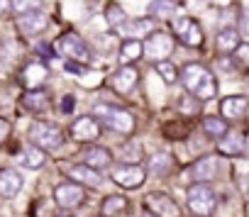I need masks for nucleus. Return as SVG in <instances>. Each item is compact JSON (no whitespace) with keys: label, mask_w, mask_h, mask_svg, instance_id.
Masks as SVG:
<instances>
[{"label":"nucleus","mask_w":249,"mask_h":217,"mask_svg":"<svg viewBox=\"0 0 249 217\" xmlns=\"http://www.w3.org/2000/svg\"><path fill=\"white\" fill-rule=\"evenodd\" d=\"M181 81H183L186 90H188L191 95H196L198 100H210V98H215V93H217V81H215V76H213L205 66H200V64H188V66H183Z\"/></svg>","instance_id":"1"},{"label":"nucleus","mask_w":249,"mask_h":217,"mask_svg":"<svg viewBox=\"0 0 249 217\" xmlns=\"http://www.w3.org/2000/svg\"><path fill=\"white\" fill-rule=\"evenodd\" d=\"M93 117L103 125H107L110 130H115L117 134H132L135 132V117L132 113L122 110V107H115V105H98Z\"/></svg>","instance_id":"2"},{"label":"nucleus","mask_w":249,"mask_h":217,"mask_svg":"<svg viewBox=\"0 0 249 217\" xmlns=\"http://www.w3.org/2000/svg\"><path fill=\"white\" fill-rule=\"evenodd\" d=\"M54 47H56L54 51L61 54V56H66L69 61H76V64H88L90 61V49H88V44L76 32H66L64 37L56 39Z\"/></svg>","instance_id":"3"},{"label":"nucleus","mask_w":249,"mask_h":217,"mask_svg":"<svg viewBox=\"0 0 249 217\" xmlns=\"http://www.w3.org/2000/svg\"><path fill=\"white\" fill-rule=\"evenodd\" d=\"M30 139L35 142V147H39L42 151H56L64 144V134L59 127L49 125V122H35L30 127Z\"/></svg>","instance_id":"4"},{"label":"nucleus","mask_w":249,"mask_h":217,"mask_svg":"<svg viewBox=\"0 0 249 217\" xmlns=\"http://www.w3.org/2000/svg\"><path fill=\"white\" fill-rule=\"evenodd\" d=\"M171 51H174V39L166 32H152L144 42V56L157 61V64L166 61L171 56Z\"/></svg>","instance_id":"5"},{"label":"nucleus","mask_w":249,"mask_h":217,"mask_svg":"<svg viewBox=\"0 0 249 217\" xmlns=\"http://www.w3.org/2000/svg\"><path fill=\"white\" fill-rule=\"evenodd\" d=\"M213 207H215V193L205 183H198V185H193L188 190V210L193 215L205 217V215L213 212Z\"/></svg>","instance_id":"6"},{"label":"nucleus","mask_w":249,"mask_h":217,"mask_svg":"<svg viewBox=\"0 0 249 217\" xmlns=\"http://www.w3.org/2000/svg\"><path fill=\"white\" fill-rule=\"evenodd\" d=\"M147 178V171L137 164H124V166H117L112 168V181L120 185V188H140Z\"/></svg>","instance_id":"7"},{"label":"nucleus","mask_w":249,"mask_h":217,"mask_svg":"<svg viewBox=\"0 0 249 217\" xmlns=\"http://www.w3.org/2000/svg\"><path fill=\"white\" fill-rule=\"evenodd\" d=\"M174 32L186 47H193V49L203 47V30L193 17H178L174 22Z\"/></svg>","instance_id":"8"},{"label":"nucleus","mask_w":249,"mask_h":217,"mask_svg":"<svg viewBox=\"0 0 249 217\" xmlns=\"http://www.w3.org/2000/svg\"><path fill=\"white\" fill-rule=\"evenodd\" d=\"M147 210L157 217H181V207L176 205V200L159 190L147 195Z\"/></svg>","instance_id":"9"},{"label":"nucleus","mask_w":249,"mask_h":217,"mask_svg":"<svg viewBox=\"0 0 249 217\" xmlns=\"http://www.w3.org/2000/svg\"><path fill=\"white\" fill-rule=\"evenodd\" d=\"M217 171H220V159L217 156H200L198 161L191 164L188 178L196 181V183H208L217 176Z\"/></svg>","instance_id":"10"},{"label":"nucleus","mask_w":249,"mask_h":217,"mask_svg":"<svg viewBox=\"0 0 249 217\" xmlns=\"http://www.w3.org/2000/svg\"><path fill=\"white\" fill-rule=\"evenodd\" d=\"M83 198H86V190L78 183H61L54 188V202L59 207H66V210L78 207L83 202Z\"/></svg>","instance_id":"11"},{"label":"nucleus","mask_w":249,"mask_h":217,"mask_svg":"<svg viewBox=\"0 0 249 217\" xmlns=\"http://www.w3.org/2000/svg\"><path fill=\"white\" fill-rule=\"evenodd\" d=\"M137 81H140L137 68H132V66H122V68H117V71L110 76V88H112L117 95H130V93L135 90Z\"/></svg>","instance_id":"12"},{"label":"nucleus","mask_w":249,"mask_h":217,"mask_svg":"<svg viewBox=\"0 0 249 217\" xmlns=\"http://www.w3.org/2000/svg\"><path fill=\"white\" fill-rule=\"evenodd\" d=\"M71 137L76 142H93L100 137V122L93 115H81L71 125Z\"/></svg>","instance_id":"13"},{"label":"nucleus","mask_w":249,"mask_h":217,"mask_svg":"<svg viewBox=\"0 0 249 217\" xmlns=\"http://www.w3.org/2000/svg\"><path fill=\"white\" fill-rule=\"evenodd\" d=\"M247 107H249V100L244 95H230L220 102V113H222V120H242L247 115Z\"/></svg>","instance_id":"14"},{"label":"nucleus","mask_w":249,"mask_h":217,"mask_svg":"<svg viewBox=\"0 0 249 217\" xmlns=\"http://www.w3.org/2000/svg\"><path fill=\"white\" fill-rule=\"evenodd\" d=\"M18 27H20L22 34L35 37V34H42V32L49 27V17H47L42 10H37V13H30V15L18 17Z\"/></svg>","instance_id":"15"},{"label":"nucleus","mask_w":249,"mask_h":217,"mask_svg":"<svg viewBox=\"0 0 249 217\" xmlns=\"http://www.w3.org/2000/svg\"><path fill=\"white\" fill-rule=\"evenodd\" d=\"M22 173L15 168H3L0 171V198H15L22 190Z\"/></svg>","instance_id":"16"},{"label":"nucleus","mask_w":249,"mask_h":217,"mask_svg":"<svg viewBox=\"0 0 249 217\" xmlns=\"http://www.w3.org/2000/svg\"><path fill=\"white\" fill-rule=\"evenodd\" d=\"M47 76H49L47 66L39 64V61H35V64H27V66H25V71H22V83H25L30 90H39V85L47 81Z\"/></svg>","instance_id":"17"},{"label":"nucleus","mask_w":249,"mask_h":217,"mask_svg":"<svg viewBox=\"0 0 249 217\" xmlns=\"http://www.w3.org/2000/svg\"><path fill=\"white\" fill-rule=\"evenodd\" d=\"M66 173L71 176V181H73V183H86V185H100V183H103L100 171H95V168H90V166H86V164L71 166Z\"/></svg>","instance_id":"18"},{"label":"nucleus","mask_w":249,"mask_h":217,"mask_svg":"<svg viewBox=\"0 0 249 217\" xmlns=\"http://www.w3.org/2000/svg\"><path fill=\"white\" fill-rule=\"evenodd\" d=\"M152 17H137V20H127L120 30L127 34V39H140V37H149L152 34Z\"/></svg>","instance_id":"19"},{"label":"nucleus","mask_w":249,"mask_h":217,"mask_svg":"<svg viewBox=\"0 0 249 217\" xmlns=\"http://www.w3.org/2000/svg\"><path fill=\"white\" fill-rule=\"evenodd\" d=\"M217 149H220V154H225V156H239V154L244 151V137H242L239 132H230V134L222 137V142L217 144Z\"/></svg>","instance_id":"20"},{"label":"nucleus","mask_w":249,"mask_h":217,"mask_svg":"<svg viewBox=\"0 0 249 217\" xmlns=\"http://www.w3.org/2000/svg\"><path fill=\"white\" fill-rule=\"evenodd\" d=\"M110 164H112V154H110L107 149H103V147H90V149L86 151V166L100 171V168H107Z\"/></svg>","instance_id":"21"},{"label":"nucleus","mask_w":249,"mask_h":217,"mask_svg":"<svg viewBox=\"0 0 249 217\" xmlns=\"http://www.w3.org/2000/svg\"><path fill=\"white\" fill-rule=\"evenodd\" d=\"M127 207H130V202H127L124 195H107L103 200V205H100V212L105 217H117L122 212H127Z\"/></svg>","instance_id":"22"},{"label":"nucleus","mask_w":249,"mask_h":217,"mask_svg":"<svg viewBox=\"0 0 249 217\" xmlns=\"http://www.w3.org/2000/svg\"><path fill=\"white\" fill-rule=\"evenodd\" d=\"M140 56H144V44L140 39H124L120 44V64L137 61Z\"/></svg>","instance_id":"23"},{"label":"nucleus","mask_w":249,"mask_h":217,"mask_svg":"<svg viewBox=\"0 0 249 217\" xmlns=\"http://www.w3.org/2000/svg\"><path fill=\"white\" fill-rule=\"evenodd\" d=\"M22 105L27 107V110H32V113H42V110H47V105H49V95L42 88L39 90H27L22 95Z\"/></svg>","instance_id":"24"},{"label":"nucleus","mask_w":249,"mask_h":217,"mask_svg":"<svg viewBox=\"0 0 249 217\" xmlns=\"http://www.w3.org/2000/svg\"><path fill=\"white\" fill-rule=\"evenodd\" d=\"M215 44H217V49H220L222 54H234L237 47L242 44V42H239V32H237V30H222V32L217 34Z\"/></svg>","instance_id":"25"},{"label":"nucleus","mask_w":249,"mask_h":217,"mask_svg":"<svg viewBox=\"0 0 249 217\" xmlns=\"http://www.w3.org/2000/svg\"><path fill=\"white\" fill-rule=\"evenodd\" d=\"M171 168H174V156H171V154H166V151L152 154V159H149V171H152L154 176H164V173H169Z\"/></svg>","instance_id":"26"},{"label":"nucleus","mask_w":249,"mask_h":217,"mask_svg":"<svg viewBox=\"0 0 249 217\" xmlns=\"http://www.w3.org/2000/svg\"><path fill=\"white\" fill-rule=\"evenodd\" d=\"M20 161H22V166H27V168H42L44 164H47V154L39 149V147H27L25 151H22V156H20Z\"/></svg>","instance_id":"27"},{"label":"nucleus","mask_w":249,"mask_h":217,"mask_svg":"<svg viewBox=\"0 0 249 217\" xmlns=\"http://www.w3.org/2000/svg\"><path fill=\"white\" fill-rule=\"evenodd\" d=\"M203 130H205L208 137H215V139H222V137L227 134V125H225V120H222V117H213V115L203 120Z\"/></svg>","instance_id":"28"},{"label":"nucleus","mask_w":249,"mask_h":217,"mask_svg":"<svg viewBox=\"0 0 249 217\" xmlns=\"http://www.w3.org/2000/svg\"><path fill=\"white\" fill-rule=\"evenodd\" d=\"M174 3L171 0H152L149 3V15L152 17H161V20H169L174 15Z\"/></svg>","instance_id":"29"},{"label":"nucleus","mask_w":249,"mask_h":217,"mask_svg":"<svg viewBox=\"0 0 249 217\" xmlns=\"http://www.w3.org/2000/svg\"><path fill=\"white\" fill-rule=\"evenodd\" d=\"M105 20H107L112 27H122L124 22H127V15H124L122 5H117V3H110V5L105 8Z\"/></svg>","instance_id":"30"},{"label":"nucleus","mask_w":249,"mask_h":217,"mask_svg":"<svg viewBox=\"0 0 249 217\" xmlns=\"http://www.w3.org/2000/svg\"><path fill=\"white\" fill-rule=\"evenodd\" d=\"M39 8H42V0H13V13H18L20 17L37 13Z\"/></svg>","instance_id":"31"},{"label":"nucleus","mask_w":249,"mask_h":217,"mask_svg":"<svg viewBox=\"0 0 249 217\" xmlns=\"http://www.w3.org/2000/svg\"><path fill=\"white\" fill-rule=\"evenodd\" d=\"M32 215L35 217H54L56 215V202H52V200H37L35 207H32Z\"/></svg>","instance_id":"32"},{"label":"nucleus","mask_w":249,"mask_h":217,"mask_svg":"<svg viewBox=\"0 0 249 217\" xmlns=\"http://www.w3.org/2000/svg\"><path fill=\"white\" fill-rule=\"evenodd\" d=\"M157 73L164 78V83H174L176 78H178V71H176V66L174 64H169V61H161V64H157Z\"/></svg>","instance_id":"33"},{"label":"nucleus","mask_w":249,"mask_h":217,"mask_svg":"<svg viewBox=\"0 0 249 217\" xmlns=\"http://www.w3.org/2000/svg\"><path fill=\"white\" fill-rule=\"evenodd\" d=\"M234 61H237L242 68H249V44H239V47H237Z\"/></svg>","instance_id":"34"},{"label":"nucleus","mask_w":249,"mask_h":217,"mask_svg":"<svg viewBox=\"0 0 249 217\" xmlns=\"http://www.w3.org/2000/svg\"><path fill=\"white\" fill-rule=\"evenodd\" d=\"M122 156L127 159V161H140V159H142V147H140V144H135V147L127 144V147L122 149Z\"/></svg>","instance_id":"35"},{"label":"nucleus","mask_w":249,"mask_h":217,"mask_svg":"<svg viewBox=\"0 0 249 217\" xmlns=\"http://www.w3.org/2000/svg\"><path fill=\"white\" fill-rule=\"evenodd\" d=\"M73 107H76V98H73L71 93H66V95L61 98V113L69 115V113H73Z\"/></svg>","instance_id":"36"},{"label":"nucleus","mask_w":249,"mask_h":217,"mask_svg":"<svg viewBox=\"0 0 249 217\" xmlns=\"http://www.w3.org/2000/svg\"><path fill=\"white\" fill-rule=\"evenodd\" d=\"M8 137H10V125H8V120L0 117V144H3Z\"/></svg>","instance_id":"37"},{"label":"nucleus","mask_w":249,"mask_h":217,"mask_svg":"<svg viewBox=\"0 0 249 217\" xmlns=\"http://www.w3.org/2000/svg\"><path fill=\"white\" fill-rule=\"evenodd\" d=\"M13 13V0H0V15Z\"/></svg>","instance_id":"38"},{"label":"nucleus","mask_w":249,"mask_h":217,"mask_svg":"<svg viewBox=\"0 0 249 217\" xmlns=\"http://www.w3.org/2000/svg\"><path fill=\"white\" fill-rule=\"evenodd\" d=\"M66 71H69V73H81V68H78L76 61H66Z\"/></svg>","instance_id":"39"},{"label":"nucleus","mask_w":249,"mask_h":217,"mask_svg":"<svg viewBox=\"0 0 249 217\" xmlns=\"http://www.w3.org/2000/svg\"><path fill=\"white\" fill-rule=\"evenodd\" d=\"M242 27H244V32L249 34V15H244V17H242Z\"/></svg>","instance_id":"40"}]
</instances>
